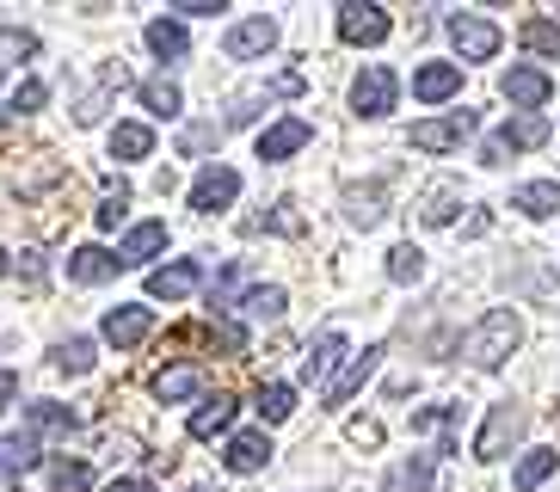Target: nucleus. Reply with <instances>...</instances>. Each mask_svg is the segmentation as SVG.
I'll return each instance as SVG.
<instances>
[{"mask_svg":"<svg viewBox=\"0 0 560 492\" xmlns=\"http://www.w3.org/2000/svg\"><path fill=\"white\" fill-rule=\"evenodd\" d=\"M517 339H524V320H517L511 308H493L462 332V358L475 363V370H499V363L517 351Z\"/></svg>","mask_w":560,"mask_h":492,"instance_id":"f257e3e1","label":"nucleus"},{"mask_svg":"<svg viewBox=\"0 0 560 492\" xmlns=\"http://www.w3.org/2000/svg\"><path fill=\"white\" fill-rule=\"evenodd\" d=\"M395 98H400V74L388 62H370L358 81H351V112L358 117H388Z\"/></svg>","mask_w":560,"mask_h":492,"instance_id":"f03ea898","label":"nucleus"},{"mask_svg":"<svg viewBox=\"0 0 560 492\" xmlns=\"http://www.w3.org/2000/svg\"><path fill=\"white\" fill-rule=\"evenodd\" d=\"M524 437V407H511V400H499L493 412H487V425H480V437H475V456L480 461H499L511 449V443Z\"/></svg>","mask_w":560,"mask_h":492,"instance_id":"7ed1b4c3","label":"nucleus"},{"mask_svg":"<svg viewBox=\"0 0 560 492\" xmlns=\"http://www.w3.org/2000/svg\"><path fill=\"white\" fill-rule=\"evenodd\" d=\"M450 44L462 49V62H493L499 56V25L480 13H450Z\"/></svg>","mask_w":560,"mask_h":492,"instance_id":"20e7f679","label":"nucleus"},{"mask_svg":"<svg viewBox=\"0 0 560 492\" xmlns=\"http://www.w3.org/2000/svg\"><path fill=\"white\" fill-rule=\"evenodd\" d=\"M475 136V112H450V117H431V124H412V148L419 154H450Z\"/></svg>","mask_w":560,"mask_h":492,"instance_id":"39448f33","label":"nucleus"},{"mask_svg":"<svg viewBox=\"0 0 560 492\" xmlns=\"http://www.w3.org/2000/svg\"><path fill=\"white\" fill-rule=\"evenodd\" d=\"M234 197H241V173H234V166H203L198 179H191V210L198 215H215V210H229Z\"/></svg>","mask_w":560,"mask_h":492,"instance_id":"423d86ee","label":"nucleus"},{"mask_svg":"<svg viewBox=\"0 0 560 492\" xmlns=\"http://www.w3.org/2000/svg\"><path fill=\"white\" fill-rule=\"evenodd\" d=\"M222 49H229V62H253V56H271L278 49V19H265V13H253V19H241L229 37H222Z\"/></svg>","mask_w":560,"mask_h":492,"instance_id":"0eeeda50","label":"nucleus"},{"mask_svg":"<svg viewBox=\"0 0 560 492\" xmlns=\"http://www.w3.org/2000/svg\"><path fill=\"white\" fill-rule=\"evenodd\" d=\"M499 93H505L524 117H542V105L555 98V81H548L542 68H511L505 81H499Z\"/></svg>","mask_w":560,"mask_h":492,"instance_id":"6e6552de","label":"nucleus"},{"mask_svg":"<svg viewBox=\"0 0 560 492\" xmlns=\"http://www.w3.org/2000/svg\"><path fill=\"white\" fill-rule=\"evenodd\" d=\"M542 142H548V117H511L505 130H499L493 142L480 148V161L499 166V161L511 154V148H542Z\"/></svg>","mask_w":560,"mask_h":492,"instance_id":"1a4fd4ad","label":"nucleus"},{"mask_svg":"<svg viewBox=\"0 0 560 492\" xmlns=\"http://www.w3.org/2000/svg\"><path fill=\"white\" fill-rule=\"evenodd\" d=\"M105 344H117V351H130V344H142L154 332V314L142 308V302H124V308H112L105 314Z\"/></svg>","mask_w":560,"mask_h":492,"instance_id":"9d476101","label":"nucleus"},{"mask_svg":"<svg viewBox=\"0 0 560 492\" xmlns=\"http://www.w3.org/2000/svg\"><path fill=\"white\" fill-rule=\"evenodd\" d=\"M388 32H395V19L382 7H339V37L346 44H382Z\"/></svg>","mask_w":560,"mask_h":492,"instance_id":"9b49d317","label":"nucleus"},{"mask_svg":"<svg viewBox=\"0 0 560 492\" xmlns=\"http://www.w3.org/2000/svg\"><path fill=\"white\" fill-rule=\"evenodd\" d=\"M198 278H203L198 259H173V265H161V271H149V295L154 302H179V295L198 290Z\"/></svg>","mask_w":560,"mask_h":492,"instance_id":"f8f14e48","label":"nucleus"},{"mask_svg":"<svg viewBox=\"0 0 560 492\" xmlns=\"http://www.w3.org/2000/svg\"><path fill=\"white\" fill-rule=\"evenodd\" d=\"M308 142H314L308 124H302V117H283V124H271V130L259 136V161H290V154H302Z\"/></svg>","mask_w":560,"mask_h":492,"instance_id":"ddd939ff","label":"nucleus"},{"mask_svg":"<svg viewBox=\"0 0 560 492\" xmlns=\"http://www.w3.org/2000/svg\"><path fill=\"white\" fill-rule=\"evenodd\" d=\"M229 425H234V394L215 388V394H203V400H198V412H191V425H185V431H191L198 443H210V437H222Z\"/></svg>","mask_w":560,"mask_h":492,"instance_id":"4468645a","label":"nucleus"},{"mask_svg":"<svg viewBox=\"0 0 560 492\" xmlns=\"http://www.w3.org/2000/svg\"><path fill=\"white\" fill-rule=\"evenodd\" d=\"M339 363H346V332H320V339H314V351L302 358V376H308L314 388H320V382L332 388V370H339Z\"/></svg>","mask_w":560,"mask_h":492,"instance_id":"2eb2a0df","label":"nucleus"},{"mask_svg":"<svg viewBox=\"0 0 560 492\" xmlns=\"http://www.w3.org/2000/svg\"><path fill=\"white\" fill-rule=\"evenodd\" d=\"M296 93H302V74H278L265 93H241V98H234V112H229V130H234V124H253L259 105H271V98H296Z\"/></svg>","mask_w":560,"mask_h":492,"instance_id":"dca6fc26","label":"nucleus"},{"mask_svg":"<svg viewBox=\"0 0 560 492\" xmlns=\"http://www.w3.org/2000/svg\"><path fill=\"white\" fill-rule=\"evenodd\" d=\"M376 363H382V344H370V351H363V358H351L346 370H339V382H332V388H327V407H346L351 394H358L363 382L376 376Z\"/></svg>","mask_w":560,"mask_h":492,"instance_id":"f3484780","label":"nucleus"},{"mask_svg":"<svg viewBox=\"0 0 560 492\" xmlns=\"http://www.w3.org/2000/svg\"><path fill=\"white\" fill-rule=\"evenodd\" d=\"M234 468V475H259L265 461H271V437L265 431H241V437H229V456H222Z\"/></svg>","mask_w":560,"mask_h":492,"instance_id":"a211bd4d","label":"nucleus"},{"mask_svg":"<svg viewBox=\"0 0 560 492\" xmlns=\"http://www.w3.org/2000/svg\"><path fill=\"white\" fill-rule=\"evenodd\" d=\"M161 246H166V222H136L124 234V246H117V265H149Z\"/></svg>","mask_w":560,"mask_h":492,"instance_id":"6ab92c4d","label":"nucleus"},{"mask_svg":"<svg viewBox=\"0 0 560 492\" xmlns=\"http://www.w3.org/2000/svg\"><path fill=\"white\" fill-rule=\"evenodd\" d=\"M456 86H462V68H456V62H425L419 74H412V98H425V105L450 98Z\"/></svg>","mask_w":560,"mask_h":492,"instance_id":"aec40b11","label":"nucleus"},{"mask_svg":"<svg viewBox=\"0 0 560 492\" xmlns=\"http://www.w3.org/2000/svg\"><path fill=\"white\" fill-rule=\"evenodd\" d=\"M124 265H117V253H105V246H81V253H68V278L74 283H105L117 278Z\"/></svg>","mask_w":560,"mask_h":492,"instance_id":"412c9836","label":"nucleus"},{"mask_svg":"<svg viewBox=\"0 0 560 492\" xmlns=\"http://www.w3.org/2000/svg\"><path fill=\"white\" fill-rule=\"evenodd\" d=\"M198 388H203L198 363H173V370H161V376H154V400H166V407H179V400H191Z\"/></svg>","mask_w":560,"mask_h":492,"instance_id":"4be33fe9","label":"nucleus"},{"mask_svg":"<svg viewBox=\"0 0 560 492\" xmlns=\"http://www.w3.org/2000/svg\"><path fill=\"white\" fill-rule=\"evenodd\" d=\"M25 468H37V431H13V437H0V480H19Z\"/></svg>","mask_w":560,"mask_h":492,"instance_id":"5701e85b","label":"nucleus"},{"mask_svg":"<svg viewBox=\"0 0 560 492\" xmlns=\"http://www.w3.org/2000/svg\"><path fill=\"white\" fill-rule=\"evenodd\" d=\"M382 492H431V456H400L382 480Z\"/></svg>","mask_w":560,"mask_h":492,"instance_id":"b1692460","label":"nucleus"},{"mask_svg":"<svg viewBox=\"0 0 560 492\" xmlns=\"http://www.w3.org/2000/svg\"><path fill=\"white\" fill-rule=\"evenodd\" d=\"M149 154H154L149 124H117L112 130V161H149Z\"/></svg>","mask_w":560,"mask_h":492,"instance_id":"393cba45","label":"nucleus"},{"mask_svg":"<svg viewBox=\"0 0 560 492\" xmlns=\"http://www.w3.org/2000/svg\"><path fill=\"white\" fill-rule=\"evenodd\" d=\"M149 49L161 56V62H179L185 49H191V37H185L179 19H149Z\"/></svg>","mask_w":560,"mask_h":492,"instance_id":"a878e982","label":"nucleus"},{"mask_svg":"<svg viewBox=\"0 0 560 492\" xmlns=\"http://www.w3.org/2000/svg\"><path fill=\"white\" fill-rule=\"evenodd\" d=\"M560 468V449H524V461H517V475H511V487L517 492H536L548 475Z\"/></svg>","mask_w":560,"mask_h":492,"instance_id":"bb28decb","label":"nucleus"},{"mask_svg":"<svg viewBox=\"0 0 560 492\" xmlns=\"http://www.w3.org/2000/svg\"><path fill=\"white\" fill-rule=\"evenodd\" d=\"M382 197H388L382 185H351V191H346V215L358 222V229H376L382 215H388V210H382Z\"/></svg>","mask_w":560,"mask_h":492,"instance_id":"cd10ccee","label":"nucleus"},{"mask_svg":"<svg viewBox=\"0 0 560 492\" xmlns=\"http://www.w3.org/2000/svg\"><path fill=\"white\" fill-rule=\"evenodd\" d=\"M511 210H524V215H555V210H560V185H555V179L517 185V191H511Z\"/></svg>","mask_w":560,"mask_h":492,"instance_id":"c85d7f7f","label":"nucleus"},{"mask_svg":"<svg viewBox=\"0 0 560 492\" xmlns=\"http://www.w3.org/2000/svg\"><path fill=\"white\" fill-rule=\"evenodd\" d=\"M253 412H259L265 425H283V419L296 412V388H290V382H265L259 400H253Z\"/></svg>","mask_w":560,"mask_h":492,"instance_id":"c756f323","label":"nucleus"},{"mask_svg":"<svg viewBox=\"0 0 560 492\" xmlns=\"http://www.w3.org/2000/svg\"><path fill=\"white\" fill-rule=\"evenodd\" d=\"M283 302H290V295H283L278 283H253V290L241 295V308H234V314H247V320H278Z\"/></svg>","mask_w":560,"mask_h":492,"instance_id":"7c9ffc66","label":"nucleus"},{"mask_svg":"<svg viewBox=\"0 0 560 492\" xmlns=\"http://www.w3.org/2000/svg\"><path fill=\"white\" fill-rule=\"evenodd\" d=\"M142 105H149L154 117H179V105H185V93L166 74H154V81H142Z\"/></svg>","mask_w":560,"mask_h":492,"instance_id":"2f4dec72","label":"nucleus"},{"mask_svg":"<svg viewBox=\"0 0 560 492\" xmlns=\"http://www.w3.org/2000/svg\"><path fill=\"white\" fill-rule=\"evenodd\" d=\"M32 56H37V37L32 32L0 25V74H7V68H19V62H32Z\"/></svg>","mask_w":560,"mask_h":492,"instance_id":"473e14b6","label":"nucleus"},{"mask_svg":"<svg viewBox=\"0 0 560 492\" xmlns=\"http://www.w3.org/2000/svg\"><path fill=\"white\" fill-rule=\"evenodd\" d=\"M50 492H93V468L81 456H62L50 468Z\"/></svg>","mask_w":560,"mask_h":492,"instance_id":"72a5a7b5","label":"nucleus"},{"mask_svg":"<svg viewBox=\"0 0 560 492\" xmlns=\"http://www.w3.org/2000/svg\"><path fill=\"white\" fill-rule=\"evenodd\" d=\"M50 363L62 370V376H86V370H93V339H62L50 351Z\"/></svg>","mask_w":560,"mask_h":492,"instance_id":"f704fd0d","label":"nucleus"},{"mask_svg":"<svg viewBox=\"0 0 560 492\" xmlns=\"http://www.w3.org/2000/svg\"><path fill=\"white\" fill-rule=\"evenodd\" d=\"M456 203H462V185H431V197H425V210H419V215H425V229H444V222H450V215H456Z\"/></svg>","mask_w":560,"mask_h":492,"instance_id":"c9c22d12","label":"nucleus"},{"mask_svg":"<svg viewBox=\"0 0 560 492\" xmlns=\"http://www.w3.org/2000/svg\"><path fill=\"white\" fill-rule=\"evenodd\" d=\"M524 49H536V56H560V25L555 19H524Z\"/></svg>","mask_w":560,"mask_h":492,"instance_id":"e433bc0d","label":"nucleus"},{"mask_svg":"<svg viewBox=\"0 0 560 492\" xmlns=\"http://www.w3.org/2000/svg\"><path fill=\"white\" fill-rule=\"evenodd\" d=\"M234 283H241V259H229V265H222V278L210 283V314L241 308V295H234Z\"/></svg>","mask_w":560,"mask_h":492,"instance_id":"4c0bfd02","label":"nucleus"},{"mask_svg":"<svg viewBox=\"0 0 560 492\" xmlns=\"http://www.w3.org/2000/svg\"><path fill=\"white\" fill-rule=\"evenodd\" d=\"M419 271H425V253L419 246H395L388 253V278L395 283H419Z\"/></svg>","mask_w":560,"mask_h":492,"instance_id":"58836bf2","label":"nucleus"},{"mask_svg":"<svg viewBox=\"0 0 560 492\" xmlns=\"http://www.w3.org/2000/svg\"><path fill=\"white\" fill-rule=\"evenodd\" d=\"M124 210H130V185L117 179V185H105V197H100V229H117V222H124Z\"/></svg>","mask_w":560,"mask_h":492,"instance_id":"ea45409f","label":"nucleus"},{"mask_svg":"<svg viewBox=\"0 0 560 492\" xmlns=\"http://www.w3.org/2000/svg\"><path fill=\"white\" fill-rule=\"evenodd\" d=\"M32 431H74V412L56 407V400H37V407H32Z\"/></svg>","mask_w":560,"mask_h":492,"instance_id":"a19ab883","label":"nucleus"},{"mask_svg":"<svg viewBox=\"0 0 560 492\" xmlns=\"http://www.w3.org/2000/svg\"><path fill=\"white\" fill-rule=\"evenodd\" d=\"M44 98H50V86H44V81H19V86H13V105H7V112L32 117V112H44Z\"/></svg>","mask_w":560,"mask_h":492,"instance_id":"79ce46f5","label":"nucleus"},{"mask_svg":"<svg viewBox=\"0 0 560 492\" xmlns=\"http://www.w3.org/2000/svg\"><path fill=\"white\" fill-rule=\"evenodd\" d=\"M259 229H278V234H296V229H302V215H296V203H271V215H265Z\"/></svg>","mask_w":560,"mask_h":492,"instance_id":"37998d69","label":"nucleus"},{"mask_svg":"<svg viewBox=\"0 0 560 492\" xmlns=\"http://www.w3.org/2000/svg\"><path fill=\"white\" fill-rule=\"evenodd\" d=\"M173 13L179 19H215V13H229V7H222V0H179Z\"/></svg>","mask_w":560,"mask_h":492,"instance_id":"c03bdc74","label":"nucleus"},{"mask_svg":"<svg viewBox=\"0 0 560 492\" xmlns=\"http://www.w3.org/2000/svg\"><path fill=\"white\" fill-rule=\"evenodd\" d=\"M210 142H215V124H191L179 148H185V154H203V148H210Z\"/></svg>","mask_w":560,"mask_h":492,"instance_id":"a18cd8bd","label":"nucleus"},{"mask_svg":"<svg viewBox=\"0 0 560 492\" xmlns=\"http://www.w3.org/2000/svg\"><path fill=\"white\" fill-rule=\"evenodd\" d=\"M351 443H358V449H376V443H382V425H376V419H358V425H351Z\"/></svg>","mask_w":560,"mask_h":492,"instance_id":"49530a36","label":"nucleus"},{"mask_svg":"<svg viewBox=\"0 0 560 492\" xmlns=\"http://www.w3.org/2000/svg\"><path fill=\"white\" fill-rule=\"evenodd\" d=\"M13 394H19V376H13V370H0V412L13 407Z\"/></svg>","mask_w":560,"mask_h":492,"instance_id":"de8ad7c7","label":"nucleus"},{"mask_svg":"<svg viewBox=\"0 0 560 492\" xmlns=\"http://www.w3.org/2000/svg\"><path fill=\"white\" fill-rule=\"evenodd\" d=\"M105 492H154V487H149V480H112Z\"/></svg>","mask_w":560,"mask_h":492,"instance_id":"09e8293b","label":"nucleus"},{"mask_svg":"<svg viewBox=\"0 0 560 492\" xmlns=\"http://www.w3.org/2000/svg\"><path fill=\"white\" fill-rule=\"evenodd\" d=\"M7 271H13V253H7V246H0V278H7Z\"/></svg>","mask_w":560,"mask_h":492,"instance_id":"8fccbe9b","label":"nucleus"}]
</instances>
